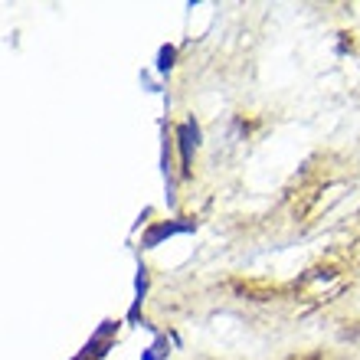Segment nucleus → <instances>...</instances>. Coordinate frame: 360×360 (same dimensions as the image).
<instances>
[{
	"label": "nucleus",
	"mask_w": 360,
	"mask_h": 360,
	"mask_svg": "<svg viewBox=\"0 0 360 360\" xmlns=\"http://www.w3.org/2000/svg\"><path fill=\"white\" fill-rule=\"evenodd\" d=\"M177 144H180V161H184V174H190V164H193V151L200 144V128L197 122H184L177 128Z\"/></svg>",
	"instance_id": "1"
},
{
	"label": "nucleus",
	"mask_w": 360,
	"mask_h": 360,
	"mask_svg": "<svg viewBox=\"0 0 360 360\" xmlns=\"http://www.w3.org/2000/svg\"><path fill=\"white\" fill-rule=\"evenodd\" d=\"M171 59H174V49L164 46V49H161V63H158V69H161V72H164V69H171V66H174Z\"/></svg>",
	"instance_id": "4"
},
{
	"label": "nucleus",
	"mask_w": 360,
	"mask_h": 360,
	"mask_svg": "<svg viewBox=\"0 0 360 360\" xmlns=\"http://www.w3.org/2000/svg\"><path fill=\"white\" fill-rule=\"evenodd\" d=\"M171 354V347H167V338H158V341L148 347V354H141V360H164Z\"/></svg>",
	"instance_id": "3"
},
{
	"label": "nucleus",
	"mask_w": 360,
	"mask_h": 360,
	"mask_svg": "<svg viewBox=\"0 0 360 360\" xmlns=\"http://www.w3.org/2000/svg\"><path fill=\"white\" fill-rule=\"evenodd\" d=\"M190 223H158V226L154 229H148V233H144V249H154L158 246V243H161V239H167V236H174V233H190Z\"/></svg>",
	"instance_id": "2"
}]
</instances>
